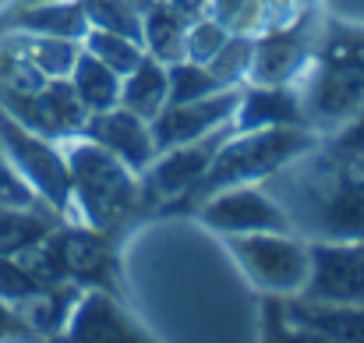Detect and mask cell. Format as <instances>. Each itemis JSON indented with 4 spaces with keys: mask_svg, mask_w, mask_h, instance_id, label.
I'll return each mask as SVG.
<instances>
[{
    "mask_svg": "<svg viewBox=\"0 0 364 343\" xmlns=\"http://www.w3.org/2000/svg\"><path fill=\"white\" fill-rule=\"evenodd\" d=\"M78 297H82V287L53 283V287H43L39 294L18 301V312L28 322V329L36 333V340H60L64 326L71 319V308L78 305Z\"/></svg>",
    "mask_w": 364,
    "mask_h": 343,
    "instance_id": "19",
    "label": "cell"
},
{
    "mask_svg": "<svg viewBox=\"0 0 364 343\" xmlns=\"http://www.w3.org/2000/svg\"><path fill=\"white\" fill-rule=\"evenodd\" d=\"M39 290H43V283L32 276V269L18 255H0V301L18 305Z\"/></svg>",
    "mask_w": 364,
    "mask_h": 343,
    "instance_id": "31",
    "label": "cell"
},
{
    "mask_svg": "<svg viewBox=\"0 0 364 343\" xmlns=\"http://www.w3.org/2000/svg\"><path fill=\"white\" fill-rule=\"evenodd\" d=\"M75 96L82 100V107L89 114H100V110H110L117 107L121 100V75L114 68H107L96 53H89L85 46L78 50L75 64H71V75H68Z\"/></svg>",
    "mask_w": 364,
    "mask_h": 343,
    "instance_id": "23",
    "label": "cell"
},
{
    "mask_svg": "<svg viewBox=\"0 0 364 343\" xmlns=\"http://www.w3.org/2000/svg\"><path fill=\"white\" fill-rule=\"evenodd\" d=\"M301 93L304 124L329 138L343 124H350L364 110V68L347 60H326L315 53V60L304 68V75L294 82Z\"/></svg>",
    "mask_w": 364,
    "mask_h": 343,
    "instance_id": "6",
    "label": "cell"
},
{
    "mask_svg": "<svg viewBox=\"0 0 364 343\" xmlns=\"http://www.w3.org/2000/svg\"><path fill=\"white\" fill-rule=\"evenodd\" d=\"M39 32V36H60V39H78L89 32V14L82 0H46L32 7H14L0 11V32Z\"/></svg>",
    "mask_w": 364,
    "mask_h": 343,
    "instance_id": "18",
    "label": "cell"
},
{
    "mask_svg": "<svg viewBox=\"0 0 364 343\" xmlns=\"http://www.w3.org/2000/svg\"><path fill=\"white\" fill-rule=\"evenodd\" d=\"M0 110H7L21 127H28L50 142L78 138V131L89 117L68 78H46V85H39L32 93L0 85Z\"/></svg>",
    "mask_w": 364,
    "mask_h": 343,
    "instance_id": "9",
    "label": "cell"
},
{
    "mask_svg": "<svg viewBox=\"0 0 364 343\" xmlns=\"http://www.w3.org/2000/svg\"><path fill=\"white\" fill-rule=\"evenodd\" d=\"M166 103H191V100H202V96H213L220 89H227L213 71L209 64H195V60H173L166 64Z\"/></svg>",
    "mask_w": 364,
    "mask_h": 343,
    "instance_id": "25",
    "label": "cell"
},
{
    "mask_svg": "<svg viewBox=\"0 0 364 343\" xmlns=\"http://www.w3.org/2000/svg\"><path fill=\"white\" fill-rule=\"evenodd\" d=\"M0 206H43V199L28 188V181L14 170L11 156L0 145Z\"/></svg>",
    "mask_w": 364,
    "mask_h": 343,
    "instance_id": "32",
    "label": "cell"
},
{
    "mask_svg": "<svg viewBox=\"0 0 364 343\" xmlns=\"http://www.w3.org/2000/svg\"><path fill=\"white\" fill-rule=\"evenodd\" d=\"M283 301V340L311 343H364V305L343 301H315L301 294H287Z\"/></svg>",
    "mask_w": 364,
    "mask_h": 343,
    "instance_id": "14",
    "label": "cell"
},
{
    "mask_svg": "<svg viewBox=\"0 0 364 343\" xmlns=\"http://www.w3.org/2000/svg\"><path fill=\"white\" fill-rule=\"evenodd\" d=\"M301 297L364 305V241H308Z\"/></svg>",
    "mask_w": 364,
    "mask_h": 343,
    "instance_id": "11",
    "label": "cell"
},
{
    "mask_svg": "<svg viewBox=\"0 0 364 343\" xmlns=\"http://www.w3.org/2000/svg\"><path fill=\"white\" fill-rule=\"evenodd\" d=\"M227 28L213 18V14H202L195 21H188V32H184V60H195V64H209L216 57V50L227 43Z\"/></svg>",
    "mask_w": 364,
    "mask_h": 343,
    "instance_id": "29",
    "label": "cell"
},
{
    "mask_svg": "<svg viewBox=\"0 0 364 343\" xmlns=\"http://www.w3.org/2000/svg\"><path fill=\"white\" fill-rule=\"evenodd\" d=\"M60 340L96 343V340H149V333L131 319L124 297L110 290H82Z\"/></svg>",
    "mask_w": 364,
    "mask_h": 343,
    "instance_id": "16",
    "label": "cell"
},
{
    "mask_svg": "<svg viewBox=\"0 0 364 343\" xmlns=\"http://www.w3.org/2000/svg\"><path fill=\"white\" fill-rule=\"evenodd\" d=\"M166 89H170L166 85V64L145 53L121 78V100H117V107L131 110V114L141 117V120H152L166 107Z\"/></svg>",
    "mask_w": 364,
    "mask_h": 343,
    "instance_id": "22",
    "label": "cell"
},
{
    "mask_svg": "<svg viewBox=\"0 0 364 343\" xmlns=\"http://www.w3.org/2000/svg\"><path fill=\"white\" fill-rule=\"evenodd\" d=\"M318 36H322V14L318 11H308L294 28L255 36V57H251L247 85H294L304 75V68L315 60Z\"/></svg>",
    "mask_w": 364,
    "mask_h": 343,
    "instance_id": "10",
    "label": "cell"
},
{
    "mask_svg": "<svg viewBox=\"0 0 364 343\" xmlns=\"http://www.w3.org/2000/svg\"><path fill=\"white\" fill-rule=\"evenodd\" d=\"M0 145L11 156L14 170L28 181V188L53 206L68 223H78L75 206H71V177H68V159L60 142H50L28 127H21L7 110H0Z\"/></svg>",
    "mask_w": 364,
    "mask_h": 343,
    "instance_id": "7",
    "label": "cell"
},
{
    "mask_svg": "<svg viewBox=\"0 0 364 343\" xmlns=\"http://www.w3.org/2000/svg\"><path fill=\"white\" fill-rule=\"evenodd\" d=\"M198 223L220 237L227 233H258V230H290L287 213L262 184H234L223 191H213L198 209ZM294 233V230H290Z\"/></svg>",
    "mask_w": 364,
    "mask_h": 343,
    "instance_id": "12",
    "label": "cell"
},
{
    "mask_svg": "<svg viewBox=\"0 0 364 343\" xmlns=\"http://www.w3.org/2000/svg\"><path fill=\"white\" fill-rule=\"evenodd\" d=\"M318 142H322V134H315L311 127H255V131H234L216 149L213 167L198 181V188L188 191L184 199L163 206L159 216L195 213L213 191H223V188H234V184H262L272 170H279L294 156L315 149Z\"/></svg>",
    "mask_w": 364,
    "mask_h": 343,
    "instance_id": "3",
    "label": "cell"
},
{
    "mask_svg": "<svg viewBox=\"0 0 364 343\" xmlns=\"http://www.w3.org/2000/svg\"><path fill=\"white\" fill-rule=\"evenodd\" d=\"M184 21H195V18H202V14H209V4L213 0H166Z\"/></svg>",
    "mask_w": 364,
    "mask_h": 343,
    "instance_id": "34",
    "label": "cell"
},
{
    "mask_svg": "<svg viewBox=\"0 0 364 343\" xmlns=\"http://www.w3.org/2000/svg\"><path fill=\"white\" fill-rule=\"evenodd\" d=\"M131 4H134L138 11H145V7H149V4H156V0H131Z\"/></svg>",
    "mask_w": 364,
    "mask_h": 343,
    "instance_id": "36",
    "label": "cell"
},
{
    "mask_svg": "<svg viewBox=\"0 0 364 343\" xmlns=\"http://www.w3.org/2000/svg\"><path fill=\"white\" fill-rule=\"evenodd\" d=\"M209 14L227 32H241V36H258L262 32V0H213Z\"/></svg>",
    "mask_w": 364,
    "mask_h": 343,
    "instance_id": "30",
    "label": "cell"
},
{
    "mask_svg": "<svg viewBox=\"0 0 364 343\" xmlns=\"http://www.w3.org/2000/svg\"><path fill=\"white\" fill-rule=\"evenodd\" d=\"M234 131H237V127H234V120H230V124L209 131L205 138H195V142L163 149V152L149 163V170L138 174L141 195H145V206H149V216H152V213L159 216L163 206H170V202L184 199L188 191H195L198 181L205 177V170L213 167L216 149H220Z\"/></svg>",
    "mask_w": 364,
    "mask_h": 343,
    "instance_id": "8",
    "label": "cell"
},
{
    "mask_svg": "<svg viewBox=\"0 0 364 343\" xmlns=\"http://www.w3.org/2000/svg\"><path fill=\"white\" fill-rule=\"evenodd\" d=\"M0 39H4L18 57H25L39 75H46V78H68V75H71V64H75V57H78V50H82L78 39L39 36V32H18V28L0 32Z\"/></svg>",
    "mask_w": 364,
    "mask_h": 343,
    "instance_id": "20",
    "label": "cell"
},
{
    "mask_svg": "<svg viewBox=\"0 0 364 343\" xmlns=\"http://www.w3.org/2000/svg\"><path fill=\"white\" fill-rule=\"evenodd\" d=\"M241 96L244 85H227V89H220L213 96H202V100H191V103H166L159 114L149 120V131H152V142H156V156L163 149L205 138L209 131L230 124L234 114H237Z\"/></svg>",
    "mask_w": 364,
    "mask_h": 343,
    "instance_id": "13",
    "label": "cell"
},
{
    "mask_svg": "<svg viewBox=\"0 0 364 343\" xmlns=\"http://www.w3.org/2000/svg\"><path fill=\"white\" fill-rule=\"evenodd\" d=\"M262 188L279 202L304 241H364V159L343 156L326 138L272 170Z\"/></svg>",
    "mask_w": 364,
    "mask_h": 343,
    "instance_id": "1",
    "label": "cell"
},
{
    "mask_svg": "<svg viewBox=\"0 0 364 343\" xmlns=\"http://www.w3.org/2000/svg\"><path fill=\"white\" fill-rule=\"evenodd\" d=\"M223 248L247 276V283L262 294H301L308 280V241L290 230L227 233Z\"/></svg>",
    "mask_w": 364,
    "mask_h": 343,
    "instance_id": "5",
    "label": "cell"
},
{
    "mask_svg": "<svg viewBox=\"0 0 364 343\" xmlns=\"http://www.w3.org/2000/svg\"><path fill=\"white\" fill-rule=\"evenodd\" d=\"M64 216L53 206H0V255H21L39 244Z\"/></svg>",
    "mask_w": 364,
    "mask_h": 343,
    "instance_id": "21",
    "label": "cell"
},
{
    "mask_svg": "<svg viewBox=\"0 0 364 343\" xmlns=\"http://www.w3.org/2000/svg\"><path fill=\"white\" fill-rule=\"evenodd\" d=\"M82 46H85L89 53H96L107 68H114L121 78L145 57L141 43H134V39H127V36H117V32H107V28H92V25H89V32L82 36Z\"/></svg>",
    "mask_w": 364,
    "mask_h": 343,
    "instance_id": "26",
    "label": "cell"
},
{
    "mask_svg": "<svg viewBox=\"0 0 364 343\" xmlns=\"http://www.w3.org/2000/svg\"><path fill=\"white\" fill-rule=\"evenodd\" d=\"M78 134L96 142L100 149H107L110 156H117L124 167L134 170V174L149 170V163L156 159V142H152L149 120L134 117L124 107H110V110L89 114Z\"/></svg>",
    "mask_w": 364,
    "mask_h": 343,
    "instance_id": "15",
    "label": "cell"
},
{
    "mask_svg": "<svg viewBox=\"0 0 364 343\" xmlns=\"http://www.w3.org/2000/svg\"><path fill=\"white\" fill-rule=\"evenodd\" d=\"M32 4H46V0H11L4 11H14V7H32Z\"/></svg>",
    "mask_w": 364,
    "mask_h": 343,
    "instance_id": "35",
    "label": "cell"
},
{
    "mask_svg": "<svg viewBox=\"0 0 364 343\" xmlns=\"http://www.w3.org/2000/svg\"><path fill=\"white\" fill-rule=\"evenodd\" d=\"M0 340H36V333L21 319L18 305H11V301H0Z\"/></svg>",
    "mask_w": 364,
    "mask_h": 343,
    "instance_id": "33",
    "label": "cell"
},
{
    "mask_svg": "<svg viewBox=\"0 0 364 343\" xmlns=\"http://www.w3.org/2000/svg\"><path fill=\"white\" fill-rule=\"evenodd\" d=\"M32 276L43 287L53 283H75L82 290H110L124 297L121 258H117V237L92 230L85 223H60L39 244L18 255Z\"/></svg>",
    "mask_w": 364,
    "mask_h": 343,
    "instance_id": "4",
    "label": "cell"
},
{
    "mask_svg": "<svg viewBox=\"0 0 364 343\" xmlns=\"http://www.w3.org/2000/svg\"><path fill=\"white\" fill-rule=\"evenodd\" d=\"M251 57H255V36L230 32L227 43H223V46L216 50V57L209 60V71H213L223 85H247Z\"/></svg>",
    "mask_w": 364,
    "mask_h": 343,
    "instance_id": "28",
    "label": "cell"
},
{
    "mask_svg": "<svg viewBox=\"0 0 364 343\" xmlns=\"http://www.w3.org/2000/svg\"><path fill=\"white\" fill-rule=\"evenodd\" d=\"M237 131L255 127H308L301 110L297 85H244V96L234 114Z\"/></svg>",
    "mask_w": 364,
    "mask_h": 343,
    "instance_id": "17",
    "label": "cell"
},
{
    "mask_svg": "<svg viewBox=\"0 0 364 343\" xmlns=\"http://www.w3.org/2000/svg\"><path fill=\"white\" fill-rule=\"evenodd\" d=\"M82 4H85L92 28H107V32H117V36L141 43V11L131 0H82Z\"/></svg>",
    "mask_w": 364,
    "mask_h": 343,
    "instance_id": "27",
    "label": "cell"
},
{
    "mask_svg": "<svg viewBox=\"0 0 364 343\" xmlns=\"http://www.w3.org/2000/svg\"><path fill=\"white\" fill-rule=\"evenodd\" d=\"M71 177V206L78 223L103 230L110 237H121L134 220L149 216L141 181L134 170H127L117 156L100 149L89 138H68L60 142Z\"/></svg>",
    "mask_w": 364,
    "mask_h": 343,
    "instance_id": "2",
    "label": "cell"
},
{
    "mask_svg": "<svg viewBox=\"0 0 364 343\" xmlns=\"http://www.w3.org/2000/svg\"><path fill=\"white\" fill-rule=\"evenodd\" d=\"M184 32H188V21L166 0H156L141 11V46L149 57H156L163 64L181 60L184 57Z\"/></svg>",
    "mask_w": 364,
    "mask_h": 343,
    "instance_id": "24",
    "label": "cell"
}]
</instances>
